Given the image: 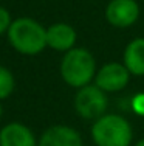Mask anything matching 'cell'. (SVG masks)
Segmentation results:
<instances>
[{
  "label": "cell",
  "mask_w": 144,
  "mask_h": 146,
  "mask_svg": "<svg viewBox=\"0 0 144 146\" xmlns=\"http://www.w3.org/2000/svg\"><path fill=\"white\" fill-rule=\"evenodd\" d=\"M8 40L16 51L34 56L47 47V28L31 17H19L9 27Z\"/></svg>",
  "instance_id": "cell-1"
},
{
  "label": "cell",
  "mask_w": 144,
  "mask_h": 146,
  "mask_svg": "<svg viewBox=\"0 0 144 146\" xmlns=\"http://www.w3.org/2000/svg\"><path fill=\"white\" fill-rule=\"evenodd\" d=\"M60 75L64 81L74 89L88 86L96 75L95 56L87 48H71L62 58Z\"/></svg>",
  "instance_id": "cell-2"
},
{
  "label": "cell",
  "mask_w": 144,
  "mask_h": 146,
  "mask_svg": "<svg viewBox=\"0 0 144 146\" xmlns=\"http://www.w3.org/2000/svg\"><path fill=\"white\" fill-rule=\"evenodd\" d=\"M91 138L96 146H130L132 126L118 113H104L95 120L91 126Z\"/></svg>",
  "instance_id": "cell-3"
},
{
  "label": "cell",
  "mask_w": 144,
  "mask_h": 146,
  "mask_svg": "<svg viewBox=\"0 0 144 146\" xmlns=\"http://www.w3.org/2000/svg\"><path fill=\"white\" fill-rule=\"evenodd\" d=\"M108 100L104 90H101L96 84H88L78 89L74 107L78 115L87 120H98L107 110Z\"/></svg>",
  "instance_id": "cell-4"
},
{
  "label": "cell",
  "mask_w": 144,
  "mask_h": 146,
  "mask_svg": "<svg viewBox=\"0 0 144 146\" xmlns=\"http://www.w3.org/2000/svg\"><path fill=\"white\" fill-rule=\"evenodd\" d=\"M130 79V72L124 64L119 62H108L102 65L101 70L95 75V84L105 93L119 92L126 89Z\"/></svg>",
  "instance_id": "cell-5"
},
{
  "label": "cell",
  "mask_w": 144,
  "mask_h": 146,
  "mask_svg": "<svg viewBox=\"0 0 144 146\" xmlns=\"http://www.w3.org/2000/svg\"><path fill=\"white\" fill-rule=\"evenodd\" d=\"M139 17V6L136 0H110L105 8V19L112 27L127 28Z\"/></svg>",
  "instance_id": "cell-6"
},
{
  "label": "cell",
  "mask_w": 144,
  "mask_h": 146,
  "mask_svg": "<svg viewBox=\"0 0 144 146\" xmlns=\"http://www.w3.org/2000/svg\"><path fill=\"white\" fill-rule=\"evenodd\" d=\"M37 146H82V138L73 127L56 124L43 132Z\"/></svg>",
  "instance_id": "cell-7"
},
{
  "label": "cell",
  "mask_w": 144,
  "mask_h": 146,
  "mask_svg": "<svg viewBox=\"0 0 144 146\" xmlns=\"http://www.w3.org/2000/svg\"><path fill=\"white\" fill-rule=\"evenodd\" d=\"M0 146H37V143L28 126L12 121L0 129Z\"/></svg>",
  "instance_id": "cell-8"
},
{
  "label": "cell",
  "mask_w": 144,
  "mask_h": 146,
  "mask_svg": "<svg viewBox=\"0 0 144 146\" xmlns=\"http://www.w3.org/2000/svg\"><path fill=\"white\" fill-rule=\"evenodd\" d=\"M74 44H76V31L68 23L59 22L47 28V47L67 53L68 50L74 48Z\"/></svg>",
  "instance_id": "cell-9"
},
{
  "label": "cell",
  "mask_w": 144,
  "mask_h": 146,
  "mask_svg": "<svg viewBox=\"0 0 144 146\" xmlns=\"http://www.w3.org/2000/svg\"><path fill=\"white\" fill-rule=\"evenodd\" d=\"M124 65L130 75L144 76V37L130 40L124 50Z\"/></svg>",
  "instance_id": "cell-10"
},
{
  "label": "cell",
  "mask_w": 144,
  "mask_h": 146,
  "mask_svg": "<svg viewBox=\"0 0 144 146\" xmlns=\"http://www.w3.org/2000/svg\"><path fill=\"white\" fill-rule=\"evenodd\" d=\"M14 86H16V81L11 70L0 65V101L6 100L11 95L12 90H14Z\"/></svg>",
  "instance_id": "cell-11"
},
{
  "label": "cell",
  "mask_w": 144,
  "mask_h": 146,
  "mask_svg": "<svg viewBox=\"0 0 144 146\" xmlns=\"http://www.w3.org/2000/svg\"><path fill=\"white\" fill-rule=\"evenodd\" d=\"M12 20H11V14L6 8L0 6V36L5 33H8L9 27H11Z\"/></svg>",
  "instance_id": "cell-12"
},
{
  "label": "cell",
  "mask_w": 144,
  "mask_h": 146,
  "mask_svg": "<svg viewBox=\"0 0 144 146\" xmlns=\"http://www.w3.org/2000/svg\"><path fill=\"white\" fill-rule=\"evenodd\" d=\"M132 109L136 115L144 117V93H136L132 100Z\"/></svg>",
  "instance_id": "cell-13"
},
{
  "label": "cell",
  "mask_w": 144,
  "mask_h": 146,
  "mask_svg": "<svg viewBox=\"0 0 144 146\" xmlns=\"http://www.w3.org/2000/svg\"><path fill=\"white\" fill-rule=\"evenodd\" d=\"M135 146H144V138H143V140H139V141H138V143H136Z\"/></svg>",
  "instance_id": "cell-14"
},
{
  "label": "cell",
  "mask_w": 144,
  "mask_h": 146,
  "mask_svg": "<svg viewBox=\"0 0 144 146\" xmlns=\"http://www.w3.org/2000/svg\"><path fill=\"white\" fill-rule=\"evenodd\" d=\"M0 117H2V104H0Z\"/></svg>",
  "instance_id": "cell-15"
}]
</instances>
